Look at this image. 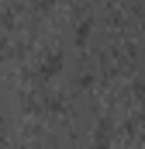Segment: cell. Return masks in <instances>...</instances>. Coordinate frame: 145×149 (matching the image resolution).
I'll return each instance as SVG.
<instances>
[{
  "label": "cell",
  "instance_id": "cell-1",
  "mask_svg": "<svg viewBox=\"0 0 145 149\" xmlns=\"http://www.w3.org/2000/svg\"><path fill=\"white\" fill-rule=\"evenodd\" d=\"M59 63H62V59H59V52H52L48 59H41V70H38V73L52 76V73H55V70H59Z\"/></svg>",
  "mask_w": 145,
  "mask_h": 149
},
{
  "label": "cell",
  "instance_id": "cell-2",
  "mask_svg": "<svg viewBox=\"0 0 145 149\" xmlns=\"http://www.w3.org/2000/svg\"><path fill=\"white\" fill-rule=\"evenodd\" d=\"M38 7H52V3H55V0H35Z\"/></svg>",
  "mask_w": 145,
  "mask_h": 149
},
{
  "label": "cell",
  "instance_id": "cell-3",
  "mask_svg": "<svg viewBox=\"0 0 145 149\" xmlns=\"http://www.w3.org/2000/svg\"><path fill=\"white\" fill-rule=\"evenodd\" d=\"M0 66H3V42H0Z\"/></svg>",
  "mask_w": 145,
  "mask_h": 149
}]
</instances>
